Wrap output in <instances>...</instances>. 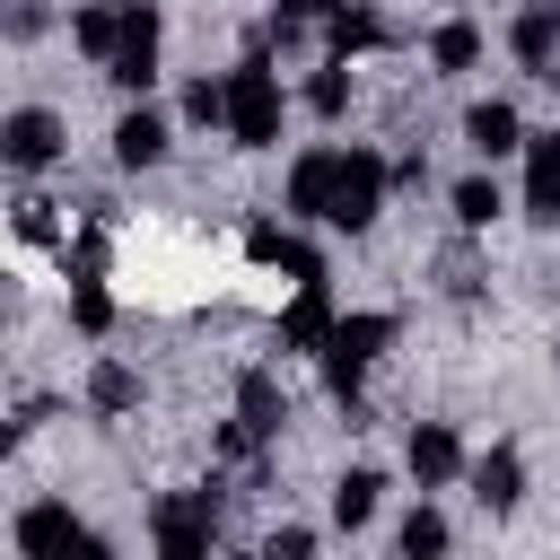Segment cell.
I'll use <instances>...</instances> for the list:
<instances>
[{
    "mask_svg": "<svg viewBox=\"0 0 560 560\" xmlns=\"http://www.w3.org/2000/svg\"><path fill=\"white\" fill-rule=\"evenodd\" d=\"M394 332H402V315H385V306H359V315H341L332 324V341L315 350V368H324V394L350 411V429H368V368L394 350Z\"/></svg>",
    "mask_w": 560,
    "mask_h": 560,
    "instance_id": "obj_1",
    "label": "cell"
},
{
    "mask_svg": "<svg viewBox=\"0 0 560 560\" xmlns=\"http://www.w3.org/2000/svg\"><path fill=\"white\" fill-rule=\"evenodd\" d=\"M228 534V481L210 472L201 490H166L158 508H149V542L166 551V560H210V542Z\"/></svg>",
    "mask_w": 560,
    "mask_h": 560,
    "instance_id": "obj_2",
    "label": "cell"
},
{
    "mask_svg": "<svg viewBox=\"0 0 560 560\" xmlns=\"http://www.w3.org/2000/svg\"><path fill=\"white\" fill-rule=\"evenodd\" d=\"M280 114H289V96H280V70H271V52H245L236 70H228V149H280Z\"/></svg>",
    "mask_w": 560,
    "mask_h": 560,
    "instance_id": "obj_3",
    "label": "cell"
},
{
    "mask_svg": "<svg viewBox=\"0 0 560 560\" xmlns=\"http://www.w3.org/2000/svg\"><path fill=\"white\" fill-rule=\"evenodd\" d=\"M385 192H394V158H376V149L350 140V149H341V175H332V219H324V228H341V236L376 228Z\"/></svg>",
    "mask_w": 560,
    "mask_h": 560,
    "instance_id": "obj_4",
    "label": "cell"
},
{
    "mask_svg": "<svg viewBox=\"0 0 560 560\" xmlns=\"http://www.w3.org/2000/svg\"><path fill=\"white\" fill-rule=\"evenodd\" d=\"M61 149H70V122H61L52 105H9V114H0V158H9V175H44V166H61Z\"/></svg>",
    "mask_w": 560,
    "mask_h": 560,
    "instance_id": "obj_5",
    "label": "cell"
},
{
    "mask_svg": "<svg viewBox=\"0 0 560 560\" xmlns=\"http://www.w3.org/2000/svg\"><path fill=\"white\" fill-rule=\"evenodd\" d=\"M402 44V26L376 9V0H332L324 9V52L332 61H359V52H394Z\"/></svg>",
    "mask_w": 560,
    "mask_h": 560,
    "instance_id": "obj_6",
    "label": "cell"
},
{
    "mask_svg": "<svg viewBox=\"0 0 560 560\" xmlns=\"http://www.w3.org/2000/svg\"><path fill=\"white\" fill-rule=\"evenodd\" d=\"M166 149H175V122H166L149 96H131V105L114 114V166H122V175H149V166H166Z\"/></svg>",
    "mask_w": 560,
    "mask_h": 560,
    "instance_id": "obj_7",
    "label": "cell"
},
{
    "mask_svg": "<svg viewBox=\"0 0 560 560\" xmlns=\"http://www.w3.org/2000/svg\"><path fill=\"white\" fill-rule=\"evenodd\" d=\"M332 324H341V315H332V289H324V280H298V298H289L280 324H271V350H280V359H306V350L332 341Z\"/></svg>",
    "mask_w": 560,
    "mask_h": 560,
    "instance_id": "obj_8",
    "label": "cell"
},
{
    "mask_svg": "<svg viewBox=\"0 0 560 560\" xmlns=\"http://www.w3.org/2000/svg\"><path fill=\"white\" fill-rule=\"evenodd\" d=\"M508 52H516V70H525V79H542V88H560V9H542V0H525V9L508 18Z\"/></svg>",
    "mask_w": 560,
    "mask_h": 560,
    "instance_id": "obj_9",
    "label": "cell"
},
{
    "mask_svg": "<svg viewBox=\"0 0 560 560\" xmlns=\"http://www.w3.org/2000/svg\"><path fill=\"white\" fill-rule=\"evenodd\" d=\"M158 35H166V26H158V9H149V0H131V35H122V52L105 61V79H114L122 96H149V88H158Z\"/></svg>",
    "mask_w": 560,
    "mask_h": 560,
    "instance_id": "obj_10",
    "label": "cell"
},
{
    "mask_svg": "<svg viewBox=\"0 0 560 560\" xmlns=\"http://www.w3.org/2000/svg\"><path fill=\"white\" fill-rule=\"evenodd\" d=\"M534 131H525V114L508 105V96H481V105H464V149L481 158V166H499V158H516Z\"/></svg>",
    "mask_w": 560,
    "mask_h": 560,
    "instance_id": "obj_11",
    "label": "cell"
},
{
    "mask_svg": "<svg viewBox=\"0 0 560 560\" xmlns=\"http://www.w3.org/2000/svg\"><path fill=\"white\" fill-rule=\"evenodd\" d=\"M332 175H341V149H298L289 184H280V210L289 219H332Z\"/></svg>",
    "mask_w": 560,
    "mask_h": 560,
    "instance_id": "obj_12",
    "label": "cell"
},
{
    "mask_svg": "<svg viewBox=\"0 0 560 560\" xmlns=\"http://www.w3.org/2000/svg\"><path fill=\"white\" fill-rule=\"evenodd\" d=\"M429 280H438V298H446V306H481V289H490V262H481L472 228H455V236L429 254Z\"/></svg>",
    "mask_w": 560,
    "mask_h": 560,
    "instance_id": "obj_13",
    "label": "cell"
},
{
    "mask_svg": "<svg viewBox=\"0 0 560 560\" xmlns=\"http://www.w3.org/2000/svg\"><path fill=\"white\" fill-rule=\"evenodd\" d=\"M402 464H411V481H420V490H446V481H464V472H472V455H464V438H455L446 420H420V429H411V446H402Z\"/></svg>",
    "mask_w": 560,
    "mask_h": 560,
    "instance_id": "obj_14",
    "label": "cell"
},
{
    "mask_svg": "<svg viewBox=\"0 0 560 560\" xmlns=\"http://www.w3.org/2000/svg\"><path fill=\"white\" fill-rule=\"evenodd\" d=\"M464 481H472V499H481L490 516H516V508H525V446H508V438H499L490 455H472V472H464Z\"/></svg>",
    "mask_w": 560,
    "mask_h": 560,
    "instance_id": "obj_15",
    "label": "cell"
},
{
    "mask_svg": "<svg viewBox=\"0 0 560 560\" xmlns=\"http://www.w3.org/2000/svg\"><path fill=\"white\" fill-rule=\"evenodd\" d=\"M9 534H18V551H70V542L105 551V534H88V525H79L61 499H35V508H18V525H9Z\"/></svg>",
    "mask_w": 560,
    "mask_h": 560,
    "instance_id": "obj_16",
    "label": "cell"
},
{
    "mask_svg": "<svg viewBox=\"0 0 560 560\" xmlns=\"http://www.w3.org/2000/svg\"><path fill=\"white\" fill-rule=\"evenodd\" d=\"M525 219L534 228H560V122L525 140Z\"/></svg>",
    "mask_w": 560,
    "mask_h": 560,
    "instance_id": "obj_17",
    "label": "cell"
},
{
    "mask_svg": "<svg viewBox=\"0 0 560 560\" xmlns=\"http://www.w3.org/2000/svg\"><path fill=\"white\" fill-rule=\"evenodd\" d=\"M122 35H131V0H79V18H70V44H79L96 70L122 52Z\"/></svg>",
    "mask_w": 560,
    "mask_h": 560,
    "instance_id": "obj_18",
    "label": "cell"
},
{
    "mask_svg": "<svg viewBox=\"0 0 560 560\" xmlns=\"http://www.w3.org/2000/svg\"><path fill=\"white\" fill-rule=\"evenodd\" d=\"M481 52H490V35H481L472 18H446V26H429V70H438V79H464V70H481Z\"/></svg>",
    "mask_w": 560,
    "mask_h": 560,
    "instance_id": "obj_19",
    "label": "cell"
},
{
    "mask_svg": "<svg viewBox=\"0 0 560 560\" xmlns=\"http://www.w3.org/2000/svg\"><path fill=\"white\" fill-rule=\"evenodd\" d=\"M236 411H245L262 438H280V429H289V385H280L271 368H245V376H236Z\"/></svg>",
    "mask_w": 560,
    "mask_h": 560,
    "instance_id": "obj_20",
    "label": "cell"
},
{
    "mask_svg": "<svg viewBox=\"0 0 560 560\" xmlns=\"http://www.w3.org/2000/svg\"><path fill=\"white\" fill-rule=\"evenodd\" d=\"M324 9H332V0H271V18H262L271 52H306V44H324Z\"/></svg>",
    "mask_w": 560,
    "mask_h": 560,
    "instance_id": "obj_21",
    "label": "cell"
},
{
    "mask_svg": "<svg viewBox=\"0 0 560 560\" xmlns=\"http://www.w3.org/2000/svg\"><path fill=\"white\" fill-rule=\"evenodd\" d=\"M446 210H455V228H472V236H481V228H499V219H508V192H499V175L481 166V175H464V184L446 192Z\"/></svg>",
    "mask_w": 560,
    "mask_h": 560,
    "instance_id": "obj_22",
    "label": "cell"
},
{
    "mask_svg": "<svg viewBox=\"0 0 560 560\" xmlns=\"http://www.w3.org/2000/svg\"><path fill=\"white\" fill-rule=\"evenodd\" d=\"M376 499H385V472H376V464H350V472L332 481V525L359 534V525L376 516Z\"/></svg>",
    "mask_w": 560,
    "mask_h": 560,
    "instance_id": "obj_23",
    "label": "cell"
},
{
    "mask_svg": "<svg viewBox=\"0 0 560 560\" xmlns=\"http://www.w3.org/2000/svg\"><path fill=\"white\" fill-rule=\"evenodd\" d=\"M175 122H184V131H228V70H219V79H210V70H201V79H184Z\"/></svg>",
    "mask_w": 560,
    "mask_h": 560,
    "instance_id": "obj_24",
    "label": "cell"
},
{
    "mask_svg": "<svg viewBox=\"0 0 560 560\" xmlns=\"http://www.w3.org/2000/svg\"><path fill=\"white\" fill-rule=\"evenodd\" d=\"M88 411H140V368H122V359H96L88 368Z\"/></svg>",
    "mask_w": 560,
    "mask_h": 560,
    "instance_id": "obj_25",
    "label": "cell"
},
{
    "mask_svg": "<svg viewBox=\"0 0 560 560\" xmlns=\"http://www.w3.org/2000/svg\"><path fill=\"white\" fill-rule=\"evenodd\" d=\"M350 96H359V88H350V61H332V52H324V70L306 79V114H315V122H341V114H350Z\"/></svg>",
    "mask_w": 560,
    "mask_h": 560,
    "instance_id": "obj_26",
    "label": "cell"
},
{
    "mask_svg": "<svg viewBox=\"0 0 560 560\" xmlns=\"http://www.w3.org/2000/svg\"><path fill=\"white\" fill-rule=\"evenodd\" d=\"M70 324H79L88 341L114 332V298H105V280H70Z\"/></svg>",
    "mask_w": 560,
    "mask_h": 560,
    "instance_id": "obj_27",
    "label": "cell"
},
{
    "mask_svg": "<svg viewBox=\"0 0 560 560\" xmlns=\"http://www.w3.org/2000/svg\"><path fill=\"white\" fill-rule=\"evenodd\" d=\"M394 542H402V551H411V560H420V551H446V542H455V525H446V516H438V508H429V499H420V508H411V516H402V525H394Z\"/></svg>",
    "mask_w": 560,
    "mask_h": 560,
    "instance_id": "obj_28",
    "label": "cell"
},
{
    "mask_svg": "<svg viewBox=\"0 0 560 560\" xmlns=\"http://www.w3.org/2000/svg\"><path fill=\"white\" fill-rule=\"evenodd\" d=\"M18 236H26V245H61V219H52L44 192H18Z\"/></svg>",
    "mask_w": 560,
    "mask_h": 560,
    "instance_id": "obj_29",
    "label": "cell"
},
{
    "mask_svg": "<svg viewBox=\"0 0 560 560\" xmlns=\"http://www.w3.org/2000/svg\"><path fill=\"white\" fill-rule=\"evenodd\" d=\"M0 26H9V44H35V35L52 26V9H44V0H9V18H0Z\"/></svg>",
    "mask_w": 560,
    "mask_h": 560,
    "instance_id": "obj_30",
    "label": "cell"
},
{
    "mask_svg": "<svg viewBox=\"0 0 560 560\" xmlns=\"http://www.w3.org/2000/svg\"><path fill=\"white\" fill-rule=\"evenodd\" d=\"M280 271H289V280H324V254H315L306 236H280Z\"/></svg>",
    "mask_w": 560,
    "mask_h": 560,
    "instance_id": "obj_31",
    "label": "cell"
},
{
    "mask_svg": "<svg viewBox=\"0 0 560 560\" xmlns=\"http://www.w3.org/2000/svg\"><path fill=\"white\" fill-rule=\"evenodd\" d=\"M262 551H271V560H306V551H315V525H271Z\"/></svg>",
    "mask_w": 560,
    "mask_h": 560,
    "instance_id": "obj_32",
    "label": "cell"
},
{
    "mask_svg": "<svg viewBox=\"0 0 560 560\" xmlns=\"http://www.w3.org/2000/svg\"><path fill=\"white\" fill-rule=\"evenodd\" d=\"M394 192H429V158H420V149L394 158Z\"/></svg>",
    "mask_w": 560,
    "mask_h": 560,
    "instance_id": "obj_33",
    "label": "cell"
},
{
    "mask_svg": "<svg viewBox=\"0 0 560 560\" xmlns=\"http://www.w3.org/2000/svg\"><path fill=\"white\" fill-rule=\"evenodd\" d=\"M280 236H289V228H271V219H254V228H245V254H254V262H280Z\"/></svg>",
    "mask_w": 560,
    "mask_h": 560,
    "instance_id": "obj_34",
    "label": "cell"
},
{
    "mask_svg": "<svg viewBox=\"0 0 560 560\" xmlns=\"http://www.w3.org/2000/svg\"><path fill=\"white\" fill-rule=\"evenodd\" d=\"M52 411H61V402H52V394H26V402H18V420H9V438H26V429H44V420H52Z\"/></svg>",
    "mask_w": 560,
    "mask_h": 560,
    "instance_id": "obj_35",
    "label": "cell"
}]
</instances>
